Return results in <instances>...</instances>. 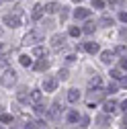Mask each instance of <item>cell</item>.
<instances>
[{"label":"cell","mask_w":127,"mask_h":129,"mask_svg":"<svg viewBox=\"0 0 127 129\" xmlns=\"http://www.w3.org/2000/svg\"><path fill=\"white\" fill-rule=\"evenodd\" d=\"M66 61H68V63H74V61H76V55H68Z\"/></svg>","instance_id":"37"},{"label":"cell","mask_w":127,"mask_h":129,"mask_svg":"<svg viewBox=\"0 0 127 129\" xmlns=\"http://www.w3.org/2000/svg\"><path fill=\"white\" fill-rule=\"evenodd\" d=\"M109 76L113 78V80H121V78H123V74H121V68H113V70L109 72Z\"/></svg>","instance_id":"20"},{"label":"cell","mask_w":127,"mask_h":129,"mask_svg":"<svg viewBox=\"0 0 127 129\" xmlns=\"http://www.w3.org/2000/svg\"><path fill=\"white\" fill-rule=\"evenodd\" d=\"M43 12H45V8H43L41 4H35V6H33V12H31V17H33V21H39V19L43 17Z\"/></svg>","instance_id":"9"},{"label":"cell","mask_w":127,"mask_h":129,"mask_svg":"<svg viewBox=\"0 0 127 129\" xmlns=\"http://www.w3.org/2000/svg\"><path fill=\"white\" fill-rule=\"evenodd\" d=\"M103 96H105V92H103V90H94V92L90 94V103H88V105H92V103H97V101H101Z\"/></svg>","instance_id":"14"},{"label":"cell","mask_w":127,"mask_h":129,"mask_svg":"<svg viewBox=\"0 0 127 129\" xmlns=\"http://www.w3.org/2000/svg\"><path fill=\"white\" fill-rule=\"evenodd\" d=\"M17 99H19V103H29V92L27 90H19L17 92Z\"/></svg>","instance_id":"19"},{"label":"cell","mask_w":127,"mask_h":129,"mask_svg":"<svg viewBox=\"0 0 127 129\" xmlns=\"http://www.w3.org/2000/svg\"><path fill=\"white\" fill-rule=\"evenodd\" d=\"M80 33H82V29H80V27H70V31H68V35H70V37H78Z\"/></svg>","instance_id":"22"},{"label":"cell","mask_w":127,"mask_h":129,"mask_svg":"<svg viewBox=\"0 0 127 129\" xmlns=\"http://www.w3.org/2000/svg\"><path fill=\"white\" fill-rule=\"evenodd\" d=\"M121 109H123V111H125V113H127V99H125V101H123V103H121Z\"/></svg>","instance_id":"39"},{"label":"cell","mask_w":127,"mask_h":129,"mask_svg":"<svg viewBox=\"0 0 127 129\" xmlns=\"http://www.w3.org/2000/svg\"><path fill=\"white\" fill-rule=\"evenodd\" d=\"M121 37H127V29H123V31H121Z\"/></svg>","instance_id":"40"},{"label":"cell","mask_w":127,"mask_h":129,"mask_svg":"<svg viewBox=\"0 0 127 129\" xmlns=\"http://www.w3.org/2000/svg\"><path fill=\"white\" fill-rule=\"evenodd\" d=\"M103 111L107 113V115H111V113H115L117 111V103L111 99V101H105V105H103Z\"/></svg>","instance_id":"7"},{"label":"cell","mask_w":127,"mask_h":129,"mask_svg":"<svg viewBox=\"0 0 127 129\" xmlns=\"http://www.w3.org/2000/svg\"><path fill=\"white\" fill-rule=\"evenodd\" d=\"M82 49H84L86 53H99V43L88 41V43H84V47H82Z\"/></svg>","instance_id":"10"},{"label":"cell","mask_w":127,"mask_h":129,"mask_svg":"<svg viewBox=\"0 0 127 129\" xmlns=\"http://www.w3.org/2000/svg\"><path fill=\"white\" fill-rule=\"evenodd\" d=\"M94 29H97V27H94V23H90V21H88V23L82 27V33H86V35H92V33H94Z\"/></svg>","instance_id":"17"},{"label":"cell","mask_w":127,"mask_h":129,"mask_svg":"<svg viewBox=\"0 0 127 129\" xmlns=\"http://www.w3.org/2000/svg\"><path fill=\"white\" fill-rule=\"evenodd\" d=\"M113 57H115L113 51H103V53H101V61H103V63H111Z\"/></svg>","instance_id":"13"},{"label":"cell","mask_w":127,"mask_h":129,"mask_svg":"<svg viewBox=\"0 0 127 129\" xmlns=\"http://www.w3.org/2000/svg\"><path fill=\"white\" fill-rule=\"evenodd\" d=\"M119 21L127 23V12H125V10H121V12H119Z\"/></svg>","instance_id":"34"},{"label":"cell","mask_w":127,"mask_h":129,"mask_svg":"<svg viewBox=\"0 0 127 129\" xmlns=\"http://www.w3.org/2000/svg\"><path fill=\"white\" fill-rule=\"evenodd\" d=\"M33 55H37V57H43V47H35V49H33Z\"/></svg>","instance_id":"31"},{"label":"cell","mask_w":127,"mask_h":129,"mask_svg":"<svg viewBox=\"0 0 127 129\" xmlns=\"http://www.w3.org/2000/svg\"><path fill=\"white\" fill-rule=\"evenodd\" d=\"M121 86H125V88H127V76H123V78H121Z\"/></svg>","instance_id":"38"},{"label":"cell","mask_w":127,"mask_h":129,"mask_svg":"<svg viewBox=\"0 0 127 129\" xmlns=\"http://www.w3.org/2000/svg\"><path fill=\"white\" fill-rule=\"evenodd\" d=\"M66 17H68V8H61V21H66Z\"/></svg>","instance_id":"36"},{"label":"cell","mask_w":127,"mask_h":129,"mask_svg":"<svg viewBox=\"0 0 127 129\" xmlns=\"http://www.w3.org/2000/svg\"><path fill=\"white\" fill-rule=\"evenodd\" d=\"M92 6H94V8H103L105 2H103V0H92Z\"/></svg>","instance_id":"32"},{"label":"cell","mask_w":127,"mask_h":129,"mask_svg":"<svg viewBox=\"0 0 127 129\" xmlns=\"http://www.w3.org/2000/svg\"><path fill=\"white\" fill-rule=\"evenodd\" d=\"M43 8H45V12H47V14H53V12H57V10H59V6H57L55 2H49V4H45Z\"/></svg>","instance_id":"16"},{"label":"cell","mask_w":127,"mask_h":129,"mask_svg":"<svg viewBox=\"0 0 127 129\" xmlns=\"http://www.w3.org/2000/svg\"><path fill=\"white\" fill-rule=\"evenodd\" d=\"M101 25H105V27H113V19H111V17H105V19L101 21Z\"/></svg>","instance_id":"28"},{"label":"cell","mask_w":127,"mask_h":129,"mask_svg":"<svg viewBox=\"0 0 127 129\" xmlns=\"http://www.w3.org/2000/svg\"><path fill=\"white\" fill-rule=\"evenodd\" d=\"M109 92H111V94L117 92V84H109Z\"/></svg>","instance_id":"35"},{"label":"cell","mask_w":127,"mask_h":129,"mask_svg":"<svg viewBox=\"0 0 127 129\" xmlns=\"http://www.w3.org/2000/svg\"><path fill=\"white\" fill-rule=\"evenodd\" d=\"M35 113H37V115H45V113H47V109L39 103V105H35Z\"/></svg>","instance_id":"25"},{"label":"cell","mask_w":127,"mask_h":129,"mask_svg":"<svg viewBox=\"0 0 127 129\" xmlns=\"http://www.w3.org/2000/svg\"><path fill=\"white\" fill-rule=\"evenodd\" d=\"M119 68H121V70H127V55H123V57L119 59Z\"/></svg>","instance_id":"29"},{"label":"cell","mask_w":127,"mask_h":129,"mask_svg":"<svg viewBox=\"0 0 127 129\" xmlns=\"http://www.w3.org/2000/svg\"><path fill=\"white\" fill-rule=\"evenodd\" d=\"M57 80H68V70H66V68L57 72Z\"/></svg>","instance_id":"26"},{"label":"cell","mask_w":127,"mask_h":129,"mask_svg":"<svg viewBox=\"0 0 127 129\" xmlns=\"http://www.w3.org/2000/svg\"><path fill=\"white\" fill-rule=\"evenodd\" d=\"M68 101H70V103H78V101H80V92H78L76 88L68 90Z\"/></svg>","instance_id":"12"},{"label":"cell","mask_w":127,"mask_h":129,"mask_svg":"<svg viewBox=\"0 0 127 129\" xmlns=\"http://www.w3.org/2000/svg\"><path fill=\"white\" fill-rule=\"evenodd\" d=\"M33 68H35L37 72H43V70H47V68H49V61H47L45 57H41L37 63H33Z\"/></svg>","instance_id":"11"},{"label":"cell","mask_w":127,"mask_h":129,"mask_svg":"<svg viewBox=\"0 0 127 129\" xmlns=\"http://www.w3.org/2000/svg\"><path fill=\"white\" fill-rule=\"evenodd\" d=\"M64 45H66V37H64L61 33H57V35H53V37H51V49H53V51L61 49Z\"/></svg>","instance_id":"1"},{"label":"cell","mask_w":127,"mask_h":129,"mask_svg":"<svg viewBox=\"0 0 127 129\" xmlns=\"http://www.w3.org/2000/svg\"><path fill=\"white\" fill-rule=\"evenodd\" d=\"M19 61H21V66H25V68L33 66V59H31L29 55H21V57H19Z\"/></svg>","instance_id":"21"},{"label":"cell","mask_w":127,"mask_h":129,"mask_svg":"<svg viewBox=\"0 0 127 129\" xmlns=\"http://www.w3.org/2000/svg\"><path fill=\"white\" fill-rule=\"evenodd\" d=\"M41 99H43V92H41V90H31V92H29V101L33 103V105H39Z\"/></svg>","instance_id":"6"},{"label":"cell","mask_w":127,"mask_h":129,"mask_svg":"<svg viewBox=\"0 0 127 129\" xmlns=\"http://www.w3.org/2000/svg\"><path fill=\"white\" fill-rule=\"evenodd\" d=\"M88 17H90V10L84 8V6H78V8L74 10V19H76V21H84V19H88Z\"/></svg>","instance_id":"5"},{"label":"cell","mask_w":127,"mask_h":129,"mask_svg":"<svg viewBox=\"0 0 127 129\" xmlns=\"http://www.w3.org/2000/svg\"><path fill=\"white\" fill-rule=\"evenodd\" d=\"M0 123H12V115H8V113H0Z\"/></svg>","instance_id":"23"},{"label":"cell","mask_w":127,"mask_h":129,"mask_svg":"<svg viewBox=\"0 0 127 129\" xmlns=\"http://www.w3.org/2000/svg\"><path fill=\"white\" fill-rule=\"evenodd\" d=\"M80 123H82L80 127H88V123H90V119H88V117H80Z\"/></svg>","instance_id":"33"},{"label":"cell","mask_w":127,"mask_h":129,"mask_svg":"<svg viewBox=\"0 0 127 129\" xmlns=\"http://www.w3.org/2000/svg\"><path fill=\"white\" fill-rule=\"evenodd\" d=\"M55 88H57V78L47 76V78L43 80V90H45V92H53Z\"/></svg>","instance_id":"2"},{"label":"cell","mask_w":127,"mask_h":129,"mask_svg":"<svg viewBox=\"0 0 127 129\" xmlns=\"http://www.w3.org/2000/svg\"><path fill=\"white\" fill-rule=\"evenodd\" d=\"M41 35H43V33H41V31H33V33H29V35H27V37H25L23 41H25L27 45H29V43H35L37 39H41Z\"/></svg>","instance_id":"8"},{"label":"cell","mask_w":127,"mask_h":129,"mask_svg":"<svg viewBox=\"0 0 127 129\" xmlns=\"http://www.w3.org/2000/svg\"><path fill=\"white\" fill-rule=\"evenodd\" d=\"M14 80H17V72H14V70H6L4 72V78H2V84L4 86H12Z\"/></svg>","instance_id":"4"},{"label":"cell","mask_w":127,"mask_h":129,"mask_svg":"<svg viewBox=\"0 0 127 129\" xmlns=\"http://www.w3.org/2000/svg\"><path fill=\"white\" fill-rule=\"evenodd\" d=\"M109 121H111V119H109V115H107V113H105V115H99V117H97L99 127H107V125H109Z\"/></svg>","instance_id":"15"},{"label":"cell","mask_w":127,"mask_h":129,"mask_svg":"<svg viewBox=\"0 0 127 129\" xmlns=\"http://www.w3.org/2000/svg\"><path fill=\"white\" fill-rule=\"evenodd\" d=\"M88 86H90V88H94V86H101V76H94V78H90Z\"/></svg>","instance_id":"24"},{"label":"cell","mask_w":127,"mask_h":129,"mask_svg":"<svg viewBox=\"0 0 127 129\" xmlns=\"http://www.w3.org/2000/svg\"><path fill=\"white\" fill-rule=\"evenodd\" d=\"M59 115V103H53V107H51V117H57Z\"/></svg>","instance_id":"27"},{"label":"cell","mask_w":127,"mask_h":129,"mask_svg":"<svg viewBox=\"0 0 127 129\" xmlns=\"http://www.w3.org/2000/svg\"><path fill=\"white\" fill-rule=\"evenodd\" d=\"M76 2H82V0H76Z\"/></svg>","instance_id":"42"},{"label":"cell","mask_w":127,"mask_h":129,"mask_svg":"<svg viewBox=\"0 0 127 129\" xmlns=\"http://www.w3.org/2000/svg\"><path fill=\"white\" fill-rule=\"evenodd\" d=\"M4 25L17 29V27H21V19L17 17V14H6V17H4Z\"/></svg>","instance_id":"3"},{"label":"cell","mask_w":127,"mask_h":129,"mask_svg":"<svg viewBox=\"0 0 127 129\" xmlns=\"http://www.w3.org/2000/svg\"><path fill=\"white\" fill-rule=\"evenodd\" d=\"M0 35H2V29H0Z\"/></svg>","instance_id":"41"},{"label":"cell","mask_w":127,"mask_h":129,"mask_svg":"<svg viewBox=\"0 0 127 129\" xmlns=\"http://www.w3.org/2000/svg\"><path fill=\"white\" fill-rule=\"evenodd\" d=\"M66 119H68V123H78V119H80V115H78V111H70Z\"/></svg>","instance_id":"18"},{"label":"cell","mask_w":127,"mask_h":129,"mask_svg":"<svg viewBox=\"0 0 127 129\" xmlns=\"http://www.w3.org/2000/svg\"><path fill=\"white\" fill-rule=\"evenodd\" d=\"M115 51H117V53H121V55H127V47H125V45H119Z\"/></svg>","instance_id":"30"}]
</instances>
